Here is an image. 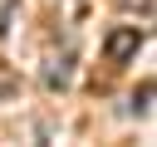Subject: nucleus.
<instances>
[{"instance_id":"3","label":"nucleus","mask_w":157,"mask_h":147,"mask_svg":"<svg viewBox=\"0 0 157 147\" xmlns=\"http://www.w3.org/2000/svg\"><path fill=\"white\" fill-rule=\"evenodd\" d=\"M132 103H137V113H147V103H152V83H142V93H137Z\"/></svg>"},{"instance_id":"2","label":"nucleus","mask_w":157,"mask_h":147,"mask_svg":"<svg viewBox=\"0 0 157 147\" xmlns=\"http://www.w3.org/2000/svg\"><path fill=\"white\" fill-rule=\"evenodd\" d=\"M44 83H49V88H64V83H69V59H54V69L44 74Z\"/></svg>"},{"instance_id":"1","label":"nucleus","mask_w":157,"mask_h":147,"mask_svg":"<svg viewBox=\"0 0 157 147\" xmlns=\"http://www.w3.org/2000/svg\"><path fill=\"white\" fill-rule=\"evenodd\" d=\"M142 39H147V34H142L137 24H118V29H113V34L103 39V54H108L113 64H128V59H132V54L142 49Z\"/></svg>"}]
</instances>
